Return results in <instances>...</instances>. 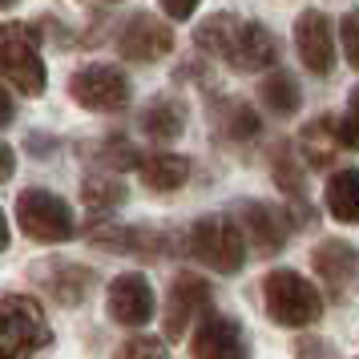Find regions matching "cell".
I'll return each instance as SVG.
<instances>
[{
    "mask_svg": "<svg viewBox=\"0 0 359 359\" xmlns=\"http://www.w3.org/2000/svg\"><path fill=\"white\" fill-rule=\"evenodd\" d=\"M194 41L206 53L230 61V69H238V73H262V69H275V61H278L275 36L266 33L262 25L234 17V13H214V17H206L198 25Z\"/></svg>",
    "mask_w": 359,
    "mask_h": 359,
    "instance_id": "6da1fadb",
    "label": "cell"
},
{
    "mask_svg": "<svg viewBox=\"0 0 359 359\" xmlns=\"http://www.w3.org/2000/svg\"><path fill=\"white\" fill-rule=\"evenodd\" d=\"M335 137H339L343 149H359V85L347 93V109L335 121Z\"/></svg>",
    "mask_w": 359,
    "mask_h": 359,
    "instance_id": "cb8c5ba5",
    "label": "cell"
},
{
    "mask_svg": "<svg viewBox=\"0 0 359 359\" xmlns=\"http://www.w3.org/2000/svg\"><path fill=\"white\" fill-rule=\"evenodd\" d=\"M259 101L278 117H291L299 105H303V93H299V81H294L287 69H275L266 73V81L259 85Z\"/></svg>",
    "mask_w": 359,
    "mask_h": 359,
    "instance_id": "ffe728a7",
    "label": "cell"
},
{
    "mask_svg": "<svg viewBox=\"0 0 359 359\" xmlns=\"http://www.w3.org/2000/svg\"><path fill=\"white\" fill-rule=\"evenodd\" d=\"M262 303L278 327H311L323 315V294L299 271H271L262 278Z\"/></svg>",
    "mask_w": 359,
    "mask_h": 359,
    "instance_id": "3957f363",
    "label": "cell"
},
{
    "mask_svg": "<svg viewBox=\"0 0 359 359\" xmlns=\"http://www.w3.org/2000/svg\"><path fill=\"white\" fill-rule=\"evenodd\" d=\"M105 307H109V319L121 327H142L154 319V311H158V299H154V287H149L146 275H117L109 283V299H105Z\"/></svg>",
    "mask_w": 359,
    "mask_h": 359,
    "instance_id": "8fae6325",
    "label": "cell"
},
{
    "mask_svg": "<svg viewBox=\"0 0 359 359\" xmlns=\"http://www.w3.org/2000/svg\"><path fill=\"white\" fill-rule=\"evenodd\" d=\"M45 291H53V299H57V303L77 307L85 294L93 291V275H89L85 266H69V262L61 266V262H57V266H49V271H45Z\"/></svg>",
    "mask_w": 359,
    "mask_h": 359,
    "instance_id": "ac0fdd59",
    "label": "cell"
},
{
    "mask_svg": "<svg viewBox=\"0 0 359 359\" xmlns=\"http://www.w3.org/2000/svg\"><path fill=\"white\" fill-rule=\"evenodd\" d=\"M311 262H315V275L323 278V287L335 299H343V291L351 287L355 278V266H359V250L343 238H323V243L311 250Z\"/></svg>",
    "mask_w": 359,
    "mask_h": 359,
    "instance_id": "5bb4252c",
    "label": "cell"
},
{
    "mask_svg": "<svg viewBox=\"0 0 359 359\" xmlns=\"http://www.w3.org/2000/svg\"><path fill=\"white\" fill-rule=\"evenodd\" d=\"M13 117H17V101L8 97V89L0 85V126H8Z\"/></svg>",
    "mask_w": 359,
    "mask_h": 359,
    "instance_id": "f1b7e54d",
    "label": "cell"
},
{
    "mask_svg": "<svg viewBox=\"0 0 359 359\" xmlns=\"http://www.w3.org/2000/svg\"><path fill=\"white\" fill-rule=\"evenodd\" d=\"M234 222H238L243 238L255 246L259 255L283 250L287 234H291V218L278 210V206H271V202H238V206H234Z\"/></svg>",
    "mask_w": 359,
    "mask_h": 359,
    "instance_id": "30bf717a",
    "label": "cell"
},
{
    "mask_svg": "<svg viewBox=\"0 0 359 359\" xmlns=\"http://www.w3.org/2000/svg\"><path fill=\"white\" fill-rule=\"evenodd\" d=\"M69 93L81 109H93V114H117L126 109L133 97L130 77L121 73L117 65H85L73 73L69 81Z\"/></svg>",
    "mask_w": 359,
    "mask_h": 359,
    "instance_id": "52a82bcc",
    "label": "cell"
},
{
    "mask_svg": "<svg viewBox=\"0 0 359 359\" xmlns=\"http://www.w3.org/2000/svg\"><path fill=\"white\" fill-rule=\"evenodd\" d=\"M339 41H343V57L351 61V69H359V13H343Z\"/></svg>",
    "mask_w": 359,
    "mask_h": 359,
    "instance_id": "484cf974",
    "label": "cell"
},
{
    "mask_svg": "<svg viewBox=\"0 0 359 359\" xmlns=\"http://www.w3.org/2000/svg\"><path fill=\"white\" fill-rule=\"evenodd\" d=\"M210 315V283L194 271H182L174 283H170V294H165V335L170 339H182L194 323H202Z\"/></svg>",
    "mask_w": 359,
    "mask_h": 359,
    "instance_id": "ba28073f",
    "label": "cell"
},
{
    "mask_svg": "<svg viewBox=\"0 0 359 359\" xmlns=\"http://www.w3.org/2000/svg\"><path fill=\"white\" fill-rule=\"evenodd\" d=\"M114 359H170V351H165V343L154 339V335H133V339H126L114 351Z\"/></svg>",
    "mask_w": 359,
    "mask_h": 359,
    "instance_id": "d4e9b609",
    "label": "cell"
},
{
    "mask_svg": "<svg viewBox=\"0 0 359 359\" xmlns=\"http://www.w3.org/2000/svg\"><path fill=\"white\" fill-rule=\"evenodd\" d=\"M97 162L109 165V170H142V154H137V146H133L130 137H105L97 146Z\"/></svg>",
    "mask_w": 359,
    "mask_h": 359,
    "instance_id": "7402d4cb",
    "label": "cell"
},
{
    "mask_svg": "<svg viewBox=\"0 0 359 359\" xmlns=\"http://www.w3.org/2000/svg\"><path fill=\"white\" fill-rule=\"evenodd\" d=\"M327 210H331V218L359 226V170L355 165L331 174V182H327Z\"/></svg>",
    "mask_w": 359,
    "mask_h": 359,
    "instance_id": "e0dca14e",
    "label": "cell"
},
{
    "mask_svg": "<svg viewBox=\"0 0 359 359\" xmlns=\"http://www.w3.org/2000/svg\"><path fill=\"white\" fill-rule=\"evenodd\" d=\"M0 73L13 81V89L29 97L45 93L49 73H45V61L36 53V33L29 25H0Z\"/></svg>",
    "mask_w": 359,
    "mask_h": 359,
    "instance_id": "5b68a950",
    "label": "cell"
},
{
    "mask_svg": "<svg viewBox=\"0 0 359 359\" xmlns=\"http://www.w3.org/2000/svg\"><path fill=\"white\" fill-rule=\"evenodd\" d=\"M53 343V327L45 307L33 294L0 299V359H36Z\"/></svg>",
    "mask_w": 359,
    "mask_h": 359,
    "instance_id": "7a4b0ae2",
    "label": "cell"
},
{
    "mask_svg": "<svg viewBox=\"0 0 359 359\" xmlns=\"http://www.w3.org/2000/svg\"><path fill=\"white\" fill-rule=\"evenodd\" d=\"M8 4H17V0H0V8H8Z\"/></svg>",
    "mask_w": 359,
    "mask_h": 359,
    "instance_id": "4dcf8cb0",
    "label": "cell"
},
{
    "mask_svg": "<svg viewBox=\"0 0 359 359\" xmlns=\"http://www.w3.org/2000/svg\"><path fill=\"white\" fill-rule=\"evenodd\" d=\"M142 182H146L149 190H178L190 182V162L182 158V154H149L146 162H142Z\"/></svg>",
    "mask_w": 359,
    "mask_h": 359,
    "instance_id": "d6986e66",
    "label": "cell"
},
{
    "mask_svg": "<svg viewBox=\"0 0 359 359\" xmlns=\"http://www.w3.org/2000/svg\"><path fill=\"white\" fill-rule=\"evenodd\" d=\"M214 126H218V133L230 137V142H250V137L262 130L259 109H255L250 101H243V97L218 101V105H214Z\"/></svg>",
    "mask_w": 359,
    "mask_h": 359,
    "instance_id": "2e32d148",
    "label": "cell"
},
{
    "mask_svg": "<svg viewBox=\"0 0 359 359\" xmlns=\"http://www.w3.org/2000/svg\"><path fill=\"white\" fill-rule=\"evenodd\" d=\"M190 255H194L202 266H210L218 275H238L246 262V238L234 218H222V214H206L190 226Z\"/></svg>",
    "mask_w": 359,
    "mask_h": 359,
    "instance_id": "277c9868",
    "label": "cell"
},
{
    "mask_svg": "<svg viewBox=\"0 0 359 359\" xmlns=\"http://www.w3.org/2000/svg\"><path fill=\"white\" fill-rule=\"evenodd\" d=\"M194 359H246V339L238 319L230 315H206L194 327V339H190Z\"/></svg>",
    "mask_w": 359,
    "mask_h": 359,
    "instance_id": "4fadbf2b",
    "label": "cell"
},
{
    "mask_svg": "<svg viewBox=\"0 0 359 359\" xmlns=\"http://www.w3.org/2000/svg\"><path fill=\"white\" fill-rule=\"evenodd\" d=\"M294 53L319 77H327L335 69V33H331V20L323 13L311 8V13H303L294 20Z\"/></svg>",
    "mask_w": 359,
    "mask_h": 359,
    "instance_id": "7c38bea8",
    "label": "cell"
},
{
    "mask_svg": "<svg viewBox=\"0 0 359 359\" xmlns=\"http://www.w3.org/2000/svg\"><path fill=\"white\" fill-rule=\"evenodd\" d=\"M85 202L93 206V210H114V206H121L126 202V190H121V182H114V178H105V174H89L85 178Z\"/></svg>",
    "mask_w": 359,
    "mask_h": 359,
    "instance_id": "603a6c76",
    "label": "cell"
},
{
    "mask_svg": "<svg viewBox=\"0 0 359 359\" xmlns=\"http://www.w3.org/2000/svg\"><path fill=\"white\" fill-rule=\"evenodd\" d=\"M13 174H17V154L8 142H0V182H8Z\"/></svg>",
    "mask_w": 359,
    "mask_h": 359,
    "instance_id": "83f0119b",
    "label": "cell"
},
{
    "mask_svg": "<svg viewBox=\"0 0 359 359\" xmlns=\"http://www.w3.org/2000/svg\"><path fill=\"white\" fill-rule=\"evenodd\" d=\"M170 49H174V29H170L162 17H154V13L130 17L121 25V33H117V53H121L126 61H137V65L162 61Z\"/></svg>",
    "mask_w": 359,
    "mask_h": 359,
    "instance_id": "9c48e42d",
    "label": "cell"
},
{
    "mask_svg": "<svg viewBox=\"0 0 359 359\" xmlns=\"http://www.w3.org/2000/svg\"><path fill=\"white\" fill-rule=\"evenodd\" d=\"M17 226L33 238V243H65L77 234V222H73V210H69V202L61 194H53V190H25L17 198Z\"/></svg>",
    "mask_w": 359,
    "mask_h": 359,
    "instance_id": "8992f818",
    "label": "cell"
},
{
    "mask_svg": "<svg viewBox=\"0 0 359 359\" xmlns=\"http://www.w3.org/2000/svg\"><path fill=\"white\" fill-rule=\"evenodd\" d=\"M89 243L109 246V250H137V255H162L170 246V234H158L149 226H121V222H105L93 218L89 222Z\"/></svg>",
    "mask_w": 359,
    "mask_h": 359,
    "instance_id": "9a60e30c",
    "label": "cell"
},
{
    "mask_svg": "<svg viewBox=\"0 0 359 359\" xmlns=\"http://www.w3.org/2000/svg\"><path fill=\"white\" fill-rule=\"evenodd\" d=\"M8 246V218H4V210H0V250Z\"/></svg>",
    "mask_w": 359,
    "mask_h": 359,
    "instance_id": "f546056e",
    "label": "cell"
},
{
    "mask_svg": "<svg viewBox=\"0 0 359 359\" xmlns=\"http://www.w3.org/2000/svg\"><path fill=\"white\" fill-rule=\"evenodd\" d=\"M142 130H146L149 137H158V142H174V137L186 130V109L170 97L154 101L146 114H142Z\"/></svg>",
    "mask_w": 359,
    "mask_h": 359,
    "instance_id": "44dd1931",
    "label": "cell"
},
{
    "mask_svg": "<svg viewBox=\"0 0 359 359\" xmlns=\"http://www.w3.org/2000/svg\"><path fill=\"white\" fill-rule=\"evenodd\" d=\"M198 8V0H162V13L170 20H190Z\"/></svg>",
    "mask_w": 359,
    "mask_h": 359,
    "instance_id": "4316f807",
    "label": "cell"
}]
</instances>
